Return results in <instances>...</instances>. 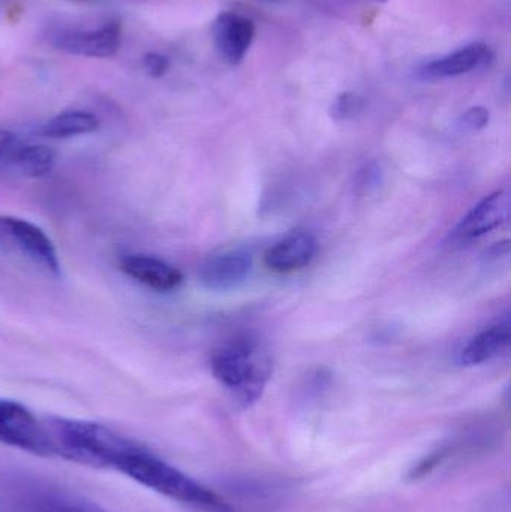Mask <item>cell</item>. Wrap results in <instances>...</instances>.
Masks as SVG:
<instances>
[{
    "instance_id": "cell-7",
    "label": "cell",
    "mask_w": 511,
    "mask_h": 512,
    "mask_svg": "<svg viewBox=\"0 0 511 512\" xmlns=\"http://www.w3.org/2000/svg\"><path fill=\"white\" fill-rule=\"evenodd\" d=\"M122 30L117 21H108L99 29H65L54 33L51 44L57 50L83 57H111L119 51Z\"/></svg>"
},
{
    "instance_id": "cell-14",
    "label": "cell",
    "mask_w": 511,
    "mask_h": 512,
    "mask_svg": "<svg viewBox=\"0 0 511 512\" xmlns=\"http://www.w3.org/2000/svg\"><path fill=\"white\" fill-rule=\"evenodd\" d=\"M510 322H498L477 333L459 352L458 361L462 366H479L494 360L510 346Z\"/></svg>"
},
{
    "instance_id": "cell-12",
    "label": "cell",
    "mask_w": 511,
    "mask_h": 512,
    "mask_svg": "<svg viewBox=\"0 0 511 512\" xmlns=\"http://www.w3.org/2000/svg\"><path fill=\"white\" fill-rule=\"evenodd\" d=\"M494 59L489 45L476 42L453 51L449 56L429 62L419 71L423 80H443V78L459 77L473 69L489 65Z\"/></svg>"
},
{
    "instance_id": "cell-10",
    "label": "cell",
    "mask_w": 511,
    "mask_h": 512,
    "mask_svg": "<svg viewBox=\"0 0 511 512\" xmlns=\"http://www.w3.org/2000/svg\"><path fill=\"white\" fill-rule=\"evenodd\" d=\"M119 267L126 276L153 291H174L183 282V274L174 265L152 255H123L120 258Z\"/></svg>"
},
{
    "instance_id": "cell-19",
    "label": "cell",
    "mask_w": 511,
    "mask_h": 512,
    "mask_svg": "<svg viewBox=\"0 0 511 512\" xmlns=\"http://www.w3.org/2000/svg\"><path fill=\"white\" fill-rule=\"evenodd\" d=\"M21 143L23 141L17 135L12 134L8 129L0 128V165H8L9 167Z\"/></svg>"
},
{
    "instance_id": "cell-11",
    "label": "cell",
    "mask_w": 511,
    "mask_h": 512,
    "mask_svg": "<svg viewBox=\"0 0 511 512\" xmlns=\"http://www.w3.org/2000/svg\"><path fill=\"white\" fill-rule=\"evenodd\" d=\"M252 271V256L245 251H227L210 256L200 268V280L213 291L236 288L248 279Z\"/></svg>"
},
{
    "instance_id": "cell-3",
    "label": "cell",
    "mask_w": 511,
    "mask_h": 512,
    "mask_svg": "<svg viewBox=\"0 0 511 512\" xmlns=\"http://www.w3.org/2000/svg\"><path fill=\"white\" fill-rule=\"evenodd\" d=\"M212 372L236 403L249 408L266 390L272 376V360L255 340L239 339L213 355Z\"/></svg>"
},
{
    "instance_id": "cell-18",
    "label": "cell",
    "mask_w": 511,
    "mask_h": 512,
    "mask_svg": "<svg viewBox=\"0 0 511 512\" xmlns=\"http://www.w3.org/2000/svg\"><path fill=\"white\" fill-rule=\"evenodd\" d=\"M489 123V111L483 107H473L465 111L459 119L458 126L461 131L477 132L486 128Z\"/></svg>"
},
{
    "instance_id": "cell-17",
    "label": "cell",
    "mask_w": 511,
    "mask_h": 512,
    "mask_svg": "<svg viewBox=\"0 0 511 512\" xmlns=\"http://www.w3.org/2000/svg\"><path fill=\"white\" fill-rule=\"evenodd\" d=\"M363 108H365V99L362 96L353 92H345L333 101L330 114L336 120H353L362 113Z\"/></svg>"
},
{
    "instance_id": "cell-4",
    "label": "cell",
    "mask_w": 511,
    "mask_h": 512,
    "mask_svg": "<svg viewBox=\"0 0 511 512\" xmlns=\"http://www.w3.org/2000/svg\"><path fill=\"white\" fill-rule=\"evenodd\" d=\"M9 496L21 512H108L78 493L42 481H17L9 487Z\"/></svg>"
},
{
    "instance_id": "cell-9",
    "label": "cell",
    "mask_w": 511,
    "mask_h": 512,
    "mask_svg": "<svg viewBox=\"0 0 511 512\" xmlns=\"http://www.w3.org/2000/svg\"><path fill=\"white\" fill-rule=\"evenodd\" d=\"M255 24L236 12H222L213 23L216 50L228 65H240L251 47Z\"/></svg>"
},
{
    "instance_id": "cell-15",
    "label": "cell",
    "mask_w": 511,
    "mask_h": 512,
    "mask_svg": "<svg viewBox=\"0 0 511 512\" xmlns=\"http://www.w3.org/2000/svg\"><path fill=\"white\" fill-rule=\"evenodd\" d=\"M99 120L89 111L69 110L51 117L41 126L39 134L51 140H66L98 131Z\"/></svg>"
},
{
    "instance_id": "cell-1",
    "label": "cell",
    "mask_w": 511,
    "mask_h": 512,
    "mask_svg": "<svg viewBox=\"0 0 511 512\" xmlns=\"http://www.w3.org/2000/svg\"><path fill=\"white\" fill-rule=\"evenodd\" d=\"M53 456L92 468L122 472L143 445L101 423L75 418L44 421Z\"/></svg>"
},
{
    "instance_id": "cell-2",
    "label": "cell",
    "mask_w": 511,
    "mask_h": 512,
    "mask_svg": "<svg viewBox=\"0 0 511 512\" xmlns=\"http://www.w3.org/2000/svg\"><path fill=\"white\" fill-rule=\"evenodd\" d=\"M120 474L165 498L207 512H233L221 496L207 489L176 466L165 462L147 447H141L123 466Z\"/></svg>"
},
{
    "instance_id": "cell-21",
    "label": "cell",
    "mask_w": 511,
    "mask_h": 512,
    "mask_svg": "<svg viewBox=\"0 0 511 512\" xmlns=\"http://www.w3.org/2000/svg\"><path fill=\"white\" fill-rule=\"evenodd\" d=\"M377 2H387V0H377Z\"/></svg>"
},
{
    "instance_id": "cell-5",
    "label": "cell",
    "mask_w": 511,
    "mask_h": 512,
    "mask_svg": "<svg viewBox=\"0 0 511 512\" xmlns=\"http://www.w3.org/2000/svg\"><path fill=\"white\" fill-rule=\"evenodd\" d=\"M0 445L35 456H53L44 421L15 400L0 399Z\"/></svg>"
},
{
    "instance_id": "cell-6",
    "label": "cell",
    "mask_w": 511,
    "mask_h": 512,
    "mask_svg": "<svg viewBox=\"0 0 511 512\" xmlns=\"http://www.w3.org/2000/svg\"><path fill=\"white\" fill-rule=\"evenodd\" d=\"M0 243L20 252L48 273H60L59 255L42 228L17 216L0 215Z\"/></svg>"
},
{
    "instance_id": "cell-8",
    "label": "cell",
    "mask_w": 511,
    "mask_h": 512,
    "mask_svg": "<svg viewBox=\"0 0 511 512\" xmlns=\"http://www.w3.org/2000/svg\"><path fill=\"white\" fill-rule=\"evenodd\" d=\"M509 189H501L480 201L453 231V242L470 243L500 228L510 216Z\"/></svg>"
},
{
    "instance_id": "cell-20",
    "label": "cell",
    "mask_w": 511,
    "mask_h": 512,
    "mask_svg": "<svg viewBox=\"0 0 511 512\" xmlns=\"http://www.w3.org/2000/svg\"><path fill=\"white\" fill-rule=\"evenodd\" d=\"M144 66L153 78H159L167 74L168 68H170V60L164 54L147 53L144 56Z\"/></svg>"
},
{
    "instance_id": "cell-13",
    "label": "cell",
    "mask_w": 511,
    "mask_h": 512,
    "mask_svg": "<svg viewBox=\"0 0 511 512\" xmlns=\"http://www.w3.org/2000/svg\"><path fill=\"white\" fill-rule=\"evenodd\" d=\"M315 252H317L315 237L306 231H296L288 234L285 239L266 252L264 264L275 273H291L308 265L314 259Z\"/></svg>"
},
{
    "instance_id": "cell-16",
    "label": "cell",
    "mask_w": 511,
    "mask_h": 512,
    "mask_svg": "<svg viewBox=\"0 0 511 512\" xmlns=\"http://www.w3.org/2000/svg\"><path fill=\"white\" fill-rule=\"evenodd\" d=\"M56 165V153L41 144L21 143L9 167L32 179L48 176Z\"/></svg>"
}]
</instances>
